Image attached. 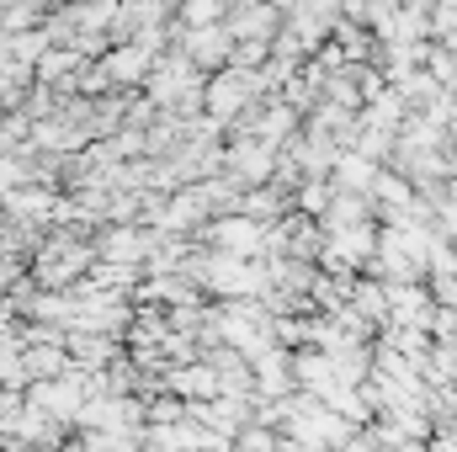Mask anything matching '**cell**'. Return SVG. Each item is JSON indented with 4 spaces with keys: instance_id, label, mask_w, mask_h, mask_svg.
<instances>
[{
    "instance_id": "4",
    "label": "cell",
    "mask_w": 457,
    "mask_h": 452,
    "mask_svg": "<svg viewBox=\"0 0 457 452\" xmlns=\"http://www.w3.org/2000/svg\"><path fill=\"white\" fill-rule=\"evenodd\" d=\"M0 208H5V203H0Z\"/></svg>"
},
{
    "instance_id": "1",
    "label": "cell",
    "mask_w": 457,
    "mask_h": 452,
    "mask_svg": "<svg viewBox=\"0 0 457 452\" xmlns=\"http://www.w3.org/2000/svg\"><path fill=\"white\" fill-rule=\"evenodd\" d=\"M261 91V80H250L245 70H219V75H208V91H203V107L213 113V122H224L228 128V117L234 113H245L250 107V96Z\"/></svg>"
},
{
    "instance_id": "2",
    "label": "cell",
    "mask_w": 457,
    "mask_h": 452,
    "mask_svg": "<svg viewBox=\"0 0 457 452\" xmlns=\"http://www.w3.org/2000/svg\"><path fill=\"white\" fill-rule=\"evenodd\" d=\"M203 239L224 255H255V239H261V224L250 213H234V219H213L203 229Z\"/></svg>"
},
{
    "instance_id": "3",
    "label": "cell",
    "mask_w": 457,
    "mask_h": 452,
    "mask_svg": "<svg viewBox=\"0 0 457 452\" xmlns=\"http://www.w3.org/2000/svg\"><path fill=\"white\" fill-rule=\"evenodd\" d=\"M224 27H228V38H266V32H277V5H228V16H224Z\"/></svg>"
}]
</instances>
